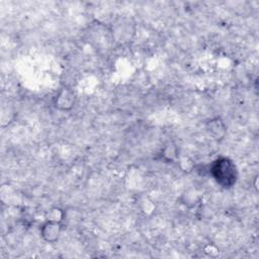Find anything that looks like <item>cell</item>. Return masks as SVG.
<instances>
[{
    "label": "cell",
    "mask_w": 259,
    "mask_h": 259,
    "mask_svg": "<svg viewBox=\"0 0 259 259\" xmlns=\"http://www.w3.org/2000/svg\"><path fill=\"white\" fill-rule=\"evenodd\" d=\"M209 173L214 181L224 188L234 186L238 177L235 163L227 157L215 159L209 166Z\"/></svg>",
    "instance_id": "cell-1"
},
{
    "label": "cell",
    "mask_w": 259,
    "mask_h": 259,
    "mask_svg": "<svg viewBox=\"0 0 259 259\" xmlns=\"http://www.w3.org/2000/svg\"><path fill=\"white\" fill-rule=\"evenodd\" d=\"M75 94L69 88H62L54 98V106L60 110H69L75 104Z\"/></svg>",
    "instance_id": "cell-2"
},
{
    "label": "cell",
    "mask_w": 259,
    "mask_h": 259,
    "mask_svg": "<svg viewBox=\"0 0 259 259\" xmlns=\"http://www.w3.org/2000/svg\"><path fill=\"white\" fill-rule=\"evenodd\" d=\"M61 224L58 221L48 220L40 229V235L49 243H53L58 240L61 234Z\"/></svg>",
    "instance_id": "cell-3"
}]
</instances>
